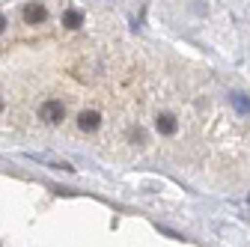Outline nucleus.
I'll return each instance as SVG.
<instances>
[{"instance_id":"nucleus-1","label":"nucleus","mask_w":250,"mask_h":247,"mask_svg":"<svg viewBox=\"0 0 250 247\" xmlns=\"http://www.w3.org/2000/svg\"><path fill=\"white\" fill-rule=\"evenodd\" d=\"M39 119H42V122H48V125H60V122L66 119V104L57 102V99L42 102V107H39Z\"/></svg>"},{"instance_id":"nucleus-2","label":"nucleus","mask_w":250,"mask_h":247,"mask_svg":"<svg viewBox=\"0 0 250 247\" xmlns=\"http://www.w3.org/2000/svg\"><path fill=\"white\" fill-rule=\"evenodd\" d=\"M155 128H158V134H164V137H173L179 131V119L173 113H158L155 116Z\"/></svg>"},{"instance_id":"nucleus-3","label":"nucleus","mask_w":250,"mask_h":247,"mask_svg":"<svg viewBox=\"0 0 250 247\" xmlns=\"http://www.w3.org/2000/svg\"><path fill=\"white\" fill-rule=\"evenodd\" d=\"M21 15H24V21H27V24H33V27H36V24H45V21H48V9H45L42 3H27Z\"/></svg>"},{"instance_id":"nucleus-4","label":"nucleus","mask_w":250,"mask_h":247,"mask_svg":"<svg viewBox=\"0 0 250 247\" xmlns=\"http://www.w3.org/2000/svg\"><path fill=\"white\" fill-rule=\"evenodd\" d=\"M102 125V113L99 110H83L81 116H78V128L81 131H96Z\"/></svg>"},{"instance_id":"nucleus-5","label":"nucleus","mask_w":250,"mask_h":247,"mask_svg":"<svg viewBox=\"0 0 250 247\" xmlns=\"http://www.w3.org/2000/svg\"><path fill=\"white\" fill-rule=\"evenodd\" d=\"M229 102L241 116H250V96L247 92H229Z\"/></svg>"},{"instance_id":"nucleus-6","label":"nucleus","mask_w":250,"mask_h":247,"mask_svg":"<svg viewBox=\"0 0 250 247\" xmlns=\"http://www.w3.org/2000/svg\"><path fill=\"white\" fill-rule=\"evenodd\" d=\"M62 24H66L69 30H78V27L83 24V15H81L78 9H66V12H62Z\"/></svg>"},{"instance_id":"nucleus-7","label":"nucleus","mask_w":250,"mask_h":247,"mask_svg":"<svg viewBox=\"0 0 250 247\" xmlns=\"http://www.w3.org/2000/svg\"><path fill=\"white\" fill-rule=\"evenodd\" d=\"M3 30H6V18H3V15H0V33H3Z\"/></svg>"},{"instance_id":"nucleus-8","label":"nucleus","mask_w":250,"mask_h":247,"mask_svg":"<svg viewBox=\"0 0 250 247\" xmlns=\"http://www.w3.org/2000/svg\"><path fill=\"white\" fill-rule=\"evenodd\" d=\"M0 113H3V96H0Z\"/></svg>"}]
</instances>
